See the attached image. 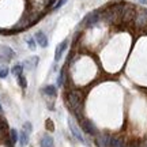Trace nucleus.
I'll use <instances>...</instances> for the list:
<instances>
[{
    "label": "nucleus",
    "mask_w": 147,
    "mask_h": 147,
    "mask_svg": "<svg viewBox=\"0 0 147 147\" xmlns=\"http://www.w3.org/2000/svg\"><path fill=\"white\" fill-rule=\"evenodd\" d=\"M65 104L76 121L84 117V93L80 89H68L65 91Z\"/></svg>",
    "instance_id": "obj_1"
},
{
    "label": "nucleus",
    "mask_w": 147,
    "mask_h": 147,
    "mask_svg": "<svg viewBox=\"0 0 147 147\" xmlns=\"http://www.w3.org/2000/svg\"><path fill=\"white\" fill-rule=\"evenodd\" d=\"M125 3H115L101 10V19L108 25H120L123 23V8Z\"/></svg>",
    "instance_id": "obj_2"
},
{
    "label": "nucleus",
    "mask_w": 147,
    "mask_h": 147,
    "mask_svg": "<svg viewBox=\"0 0 147 147\" xmlns=\"http://www.w3.org/2000/svg\"><path fill=\"white\" fill-rule=\"evenodd\" d=\"M68 128H69V132H71V135H72L78 142L83 143V144H87V146H90V143L84 139L83 136V132H82V129H80V127L74 121L72 117H68Z\"/></svg>",
    "instance_id": "obj_3"
},
{
    "label": "nucleus",
    "mask_w": 147,
    "mask_h": 147,
    "mask_svg": "<svg viewBox=\"0 0 147 147\" xmlns=\"http://www.w3.org/2000/svg\"><path fill=\"white\" fill-rule=\"evenodd\" d=\"M79 123V127H80V129H82V132H84L86 135H89V136H93L94 138L97 134H98V128L95 127V124L93 123L91 120H89V119H86V117H83L80 121H78Z\"/></svg>",
    "instance_id": "obj_4"
},
{
    "label": "nucleus",
    "mask_w": 147,
    "mask_h": 147,
    "mask_svg": "<svg viewBox=\"0 0 147 147\" xmlns=\"http://www.w3.org/2000/svg\"><path fill=\"white\" fill-rule=\"evenodd\" d=\"M100 21H101V10H95V11L89 12L87 15L84 16V19L82 21L80 25L84 26V27H93V26H95Z\"/></svg>",
    "instance_id": "obj_5"
},
{
    "label": "nucleus",
    "mask_w": 147,
    "mask_h": 147,
    "mask_svg": "<svg viewBox=\"0 0 147 147\" xmlns=\"http://www.w3.org/2000/svg\"><path fill=\"white\" fill-rule=\"evenodd\" d=\"M112 135L109 132H98L94 136V143L97 147H109Z\"/></svg>",
    "instance_id": "obj_6"
},
{
    "label": "nucleus",
    "mask_w": 147,
    "mask_h": 147,
    "mask_svg": "<svg viewBox=\"0 0 147 147\" xmlns=\"http://www.w3.org/2000/svg\"><path fill=\"white\" fill-rule=\"evenodd\" d=\"M136 16V10L132 4H124L123 8V23H131L135 21Z\"/></svg>",
    "instance_id": "obj_7"
},
{
    "label": "nucleus",
    "mask_w": 147,
    "mask_h": 147,
    "mask_svg": "<svg viewBox=\"0 0 147 147\" xmlns=\"http://www.w3.org/2000/svg\"><path fill=\"white\" fill-rule=\"evenodd\" d=\"M15 57V52L7 45H0V61L8 63Z\"/></svg>",
    "instance_id": "obj_8"
},
{
    "label": "nucleus",
    "mask_w": 147,
    "mask_h": 147,
    "mask_svg": "<svg viewBox=\"0 0 147 147\" xmlns=\"http://www.w3.org/2000/svg\"><path fill=\"white\" fill-rule=\"evenodd\" d=\"M135 26L138 29H147V10H140L139 12H136V16H135Z\"/></svg>",
    "instance_id": "obj_9"
},
{
    "label": "nucleus",
    "mask_w": 147,
    "mask_h": 147,
    "mask_svg": "<svg viewBox=\"0 0 147 147\" xmlns=\"http://www.w3.org/2000/svg\"><path fill=\"white\" fill-rule=\"evenodd\" d=\"M67 48H68V40H64L63 42H60L56 47V51H55V61L56 63H59L63 59V55L65 53Z\"/></svg>",
    "instance_id": "obj_10"
},
{
    "label": "nucleus",
    "mask_w": 147,
    "mask_h": 147,
    "mask_svg": "<svg viewBox=\"0 0 147 147\" xmlns=\"http://www.w3.org/2000/svg\"><path fill=\"white\" fill-rule=\"evenodd\" d=\"M34 40H36V42H37V45L38 47H41V48H48V45H49V40H48V37H47V34L44 32H37L36 34H34Z\"/></svg>",
    "instance_id": "obj_11"
},
{
    "label": "nucleus",
    "mask_w": 147,
    "mask_h": 147,
    "mask_svg": "<svg viewBox=\"0 0 147 147\" xmlns=\"http://www.w3.org/2000/svg\"><path fill=\"white\" fill-rule=\"evenodd\" d=\"M40 147H55V139L49 134H44L40 139Z\"/></svg>",
    "instance_id": "obj_12"
},
{
    "label": "nucleus",
    "mask_w": 147,
    "mask_h": 147,
    "mask_svg": "<svg viewBox=\"0 0 147 147\" xmlns=\"http://www.w3.org/2000/svg\"><path fill=\"white\" fill-rule=\"evenodd\" d=\"M41 91L47 97H51V98L57 97V86H55V84H47V86H44L41 89Z\"/></svg>",
    "instance_id": "obj_13"
},
{
    "label": "nucleus",
    "mask_w": 147,
    "mask_h": 147,
    "mask_svg": "<svg viewBox=\"0 0 147 147\" xmlns=\"http://www.w3.org/2000/svg\"><path fill=\"white\" fill-rule=\"evenodd\" d=\"M67 84V67L60 69L59 72V76H57V82H56V86L57 87H64Z\"/></svg>",
    "instance_id": "obj_14"
},
{
    "label": "nucleus",
    "mask_w": 147,
    "mask_h": 147,
    "mask_svg": "<svg viewBox=\"0 0 147 147\" xmlns=\"http://www.w3.org/2000/svg\"><path fill=\"white\" fill-rule=\"evenodd\" d=\"M109 147H127V143L124 140V138L119 136V135H112Z\"/></svg>",
    "instance_id": "obj_15"
},
{
    "label": "nucleus",
    "mask_w": 147,
    "mask_h": 147,
    "mask_svg": "<svg viewBox=\"0 0 147 147\" xmlns=\"http://www.w3.org/2000/svg\"><path fill=\"white\" fill-rule=\"evenodd\" d=\"M38 61H40L38 56H30V57L26 59L22 64H23V67H26V68H29V69H34L37 65H38Z\"/></svg>",
    "instance_id": "obj_16"
},
{
    "label": "nucleus",
    "mask_w": 147,
    "mask_h": 147,
    "mask_svg": "<svg viewBox=\"0 0 147 147\" xmlns=\"http://www.w3.org/2000/svg\"><path fill=\"white\" fill-rule=\"evenodd\" d=\"M29 140H30V135H29L26 131L21 129V131H19V146L26 147L27 144H29Z\"/></svg>",
    "instance_id": "obj_17"
},
{
    "label": "nucleus",
    "mask_w": 147,
    "mask_h": 147,
    "mask_svg": "<svg viewBox=\"0 0 147 147\" xmlns=\"http://www.w3.org/2000/svg\"><path fill=\"white\" fill-rule=\"evenodd\" d=\"M23 69H25L23 64L18 63V64H15V65H12V68L10 69V72L16 78V76H19V75H22V74H23Z\"/></svg>",
    "instance_id": "obj_18"
},
{
    "label": "nucleus",
    "mask_w": 147,
    "mask_h": 147,
    "mask_svg": "<svg viewBox=\"0 0 147 147\" xmlns=\"http://www.w3.org/2000/svg\"><path fill=\"white\" fill-rule=\"evenodd\" d=\"M8 135H10V140L12 144H16V143L19 142V132L16 131L15 128H10Z\"/></svg>",
    "instance_id": "obj_19"
},
{
    "label": "nucleus",
    "mask_w": 147,
    "mask_h": 147,
    "mask_svg": "<svg viewBox=\"0 0 147 147\" xmlns=\"http://www.w3.org/2000/svg\"><path fill=\"white\" fill-rule=\"evenodd\" d=\"M16 82H18V84H19V87L21 89H26L27 87V79H26V76L22 74V75H19V76H16Z\"/></svg>",
    "instance_id": "obj_20"
},
{
    "label": "nucleus",
    "mask_w": 147,
    "mask_h": 147,
    "mask_svg": "<svg viewBox=\"0 0 147 147\" xmlns=\"http://www.w3.org/2000/svg\"><path fill=\"white\" fill-rule=\"evenodd\" d=\"M26 44H27V47L30 48L32 51H36L37 42H36V40H34V37H27V38H26Z\"/></svg>",
    "instance_id": "obj_21"
},
{
    "label": "nucleus",
    "mask_w": 147,
    "mask_h": 147,
    "mask_svg": "<svg viewBox=\"0 0 147 147\" xmlns=\"http://www.w3.org/2000/svg\"><path fill=\"white\" fill-rule=\"evenodd\" d=\"M22 129H23V131H26L27 134L30 135V134L33 132V124L30 123V121H25V123H23V128H22Z\"/></svg>",
    "instance_id": "obj_22"
},
{
    "label": "nucleus",
    "mask_w": 147,
    "mask_h": 147,
    "mask_svg": "<svg viewBox=\"0 0 147 147\" xmlns=\"http://www.w3.org/2000/svg\"><path fill=\"white\" fill-rule=\"evenodd\" d=\"M67 1H68V0H57V1H56V4L53 5L52 10H53V11H57L59 8H61V7H63V5L65 4Z\"/></svg>",
    "instance_id": "obj_23"
},
{
    "label": "nucleus",
    "mask_w": 147,
    "mask_h": 147,
    "mask_svg": "<svg viewBox=\"0 0 147 147\" xmlns=\"http://www.w3.org/2000/svg\"><path fill=\"white\" fill-rule=\"evenodd\" d=\"M45 127H47L48 131H51V132L55 131V124H53V121L51 120V119H48V120L45 121Z\"/></svg>",
    "instance_id": "obj_24"
},
{
    "label": "nucleus",
    "mask_w": 147,
    "mask_h": 147,
    "mask_svg": "<svg viewBox=\"0 0 147 147\" xmlns=\"http://www.w3.org/2000/svg\"><path fill=\"white\" fill-rule=\"evenodd\" d=\"M10 74V69L8 68H1L0 69V79H5Z\"/></svg>",
    "instance_id": "obj_25"
},
{
    "label": "nucleus",
    "mask_w": 147,
    "mask_h": 147,
    "mask_svg": "<svg viewBox=\"0 0 147 147\" xmlns=\"http://www.w3.org/2000/svg\"><path fill=\"white\" fill-rule=\"evenodd\" d=\"M142 144H139V143H136V142H132V143H129V144H127V147H140Z\"/></svg>",
    "instance_id": "obj_26"
},
{
    "label": "nucleus",
    "mask_w": 147,
    "mask_h": 147,
    "mask_svg": "<svg viewBox=\"0 0 147 147\" xmlns=\"http://www.w3.org/2000/svg\"><path fill=\"white\" fill-rule=\"evenodd\" d=\"M140 4H144V5H147V0H138Z\"/></svg>",
    "instance_id": "obj_27"
},
{
    "label": "nucleus",
    "mask_w": 147,
    "mask_h": 147,
    "mask_svg": "<svg viewBox=\"0 0 147 147\" xmlns=\"http://www.w3.org/2000/svg\"><path fill=\"white\" fill-rule=\"evenodd\" d=\"M143 147H147V140H146L144 143H143Z\"/></svg>",
    "instance_id": "obj_28"
},
{
    "label": "nucleus",
    "mask_w": 147,
    "mask_h": 147,
    "mask_svg": "<svg viewBox=\"0 0 147 147\" xmlns=\"http://www.w3.org/2000/svg\"><path fill=\"white\" fill-rule=\"evenodd\" d=\"M146 10H147V8H146Z\"/></svg>",
    "instance_id": "obj_29"
}]
</instances>
